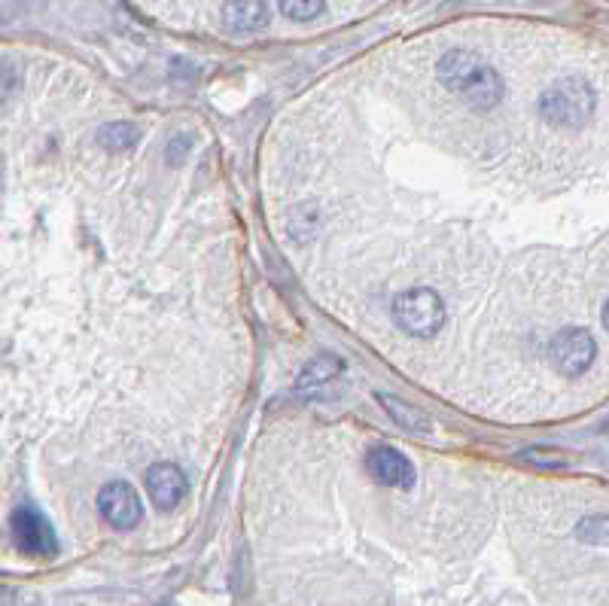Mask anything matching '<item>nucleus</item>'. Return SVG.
I'll list each match as a JSON object with an SVG mask.
<instances>
[{"mask_svg": "<svg viewBox=\"0 0 609 606\" xmlns=\"http://www.w3.org/2000/svg\"><path fill=\"white\" fill-rule=\"evenodd\" d=\"M439 83L460 95L472 110H491L503 101V80L500 74L488 61H482L476 52H466V49H454L448 52L439 67Z\"/></svg>", "mask_w": 609, "mask_h": 606, "instance_id": "1", "label": "nucleus"}, {"mask_svg": "<svg viewBox=\"0 0 609 606\" xmlns=\"http://www.w3.org/2000/svg\"><path fill=\"white\" fill-rule=\"evenodd\" d=\"M594 89L582 77H564L552 83L543 95H539V116L549 125L561 128H582L594 113Z\"/></svg>", "mask_w": 609, "mask_h": 606, "instance_id": "2", "label": "nucleus"}, {"mask_svg": "<svg viewBox=\"0 0 609 606\" xmlns=\"http://www.w3.org/2000/svg\"><path fill=\"white\" fill-rule=\"evenodd\" d=\"M393 320L415 339H433L445 323V302L439 293L418 287L393 299Z\"/></svg>", "mask_w": 609, "mask_h": 606, "instance_id": "3", "label": "nucleus"}, {"mask_svg": "<svg viewBox=\"0 0 609 606\" xmlns=\"http://www.w3.org/2000/svg\"><path fill=\"white\" fill-rule=\"evenodd\" d=\"M549 357H552V366L567 375V378H576L582 372L591 369L594 357H597V345L591 339V332L582 329V326H567L561 329L555 339H552V348H549Z\"/></svg>", "mask_w": 609, "mask_h": 606, "instance_id": "4", "label": "nucleus"}, {"mask_svg": "<svg viewBox=\"0 0 609 606\" xmlns=\"http://www.w3.org/2000/svg\"><path fill=\"white\" fill-rule=\"evenodd\" d=\"M13 540L22 555L28 558H55L58 555V540L52 524L31 506H19L10 518Z\"/></svg>", "mask_w": 609, "mask_h": 606, "instance_id": "5", "label": "nucleus"}, {"mask_svg": "<svg viewBox=\"0 0 609 606\" xmlns=\"http://www.w3.org/2000/svg\"><path fill=\"white\" fill-rule=\"evenodd\" d=\"M98 512L104 515V521L116 530H134L141 524L144 506L141 497L128 482H110L101 488L98 494Z\"/></svg>", "mask_w": 609, "mask_h": 606, "instance_id": "6", "label": "nucleus"}, {"mask_svg": "<svg viewBox=\"0 0 609 606\" xmlns=\"http://www.w3.org/2000/svg\"><path fill=\"white\" fill-rule=\"evenodd\" d=\"M366 469L369 476L384 485V488H399V491H409L415 485V466L412 460L399 454L396 448L390 445H375L369 454H366Z\"/></svg>", "mask_w": 609, "mask_h": 606, "instance_id": "7", "label": "nucleus"}, {"mask_svg": "<svg viewBox=\"0 0 609 606\" xmlns=\"http://www.w3.org/2000/svg\"><path fill=\"white\" fill-rule=\"evenodd\" d=\"M147 494L156 503V509L174 512L186 500L189 482L180 473V466H174V463H156V466L147 469Z\"/></svg>", "mask_w": 609, "mask_h": 606, "instance_id": "8", "label": "nucleus"}, {"mask_svg": "<svg viewBox=\"0 0 609 606\" xmlns=\"http://www.w3.org/2000/svg\"><path fill=\"white\" fill-rule=\"evenodd\" d=\"M223 25L232 34H253L268 25V4L265 0H226Z\"/></svg>", "mask_w": 609, "mask_h": 606, "instance_id": "9", "label": "nucleus"}, {"mask_svg": "<svg viewBox=\"0 0 609 606\" xmlns=\"http://www.w3.org/2000/svg\"><path fill=\"white\" fill-rule=\"evenodd\" d=\"M378 402L387 409V415L396 421V427H402L405 433H412V436H433V418L412 406V402H405L399 396H390V393H378Z\"/></svg>", "mask_w": 609, "mask_h": 606, "instance_id": "10", "label": "nucleus"}, {"mask_svg": "<svg viewBox=\"0 0 609 606\" xmlns=\"http://www.w3.org/2000/svg\"><path fill=\"white\" fill-rule=\"evenodd\" d=\"M342 369H345V360L342 357H335V354H317L305 369H302V375H299V381H296V390L299 393H317V390H323V387H329L338 375H342Z\"/></svg>", "mask_w": 609, "mask_h": 606, "instance_id": "11", "label": "nucleus"}, {"mask_svg": "<svg viewBox=\"0 0 609 606\" xmlns=\"http://www.w3.org/2000/svg\"><path fill=\"white\" fill-rule=\"evenodd\" d=\"M141 138H144L141 128L131 122H107L98 131V144L104 150H134L141 144Z\"/></svg>", "mask_w": 609, "mask_h": 606, "instance_id": "12", "label": "nucleus"}, {"mask_svg": "<svg viewBox=\"0 0 609 606\" xmlns=\"http://www.w3.org/2000/svg\"><path fill=\"white\" fill-rule=\"evenodd\" d=\"M576 536L588 546H609V515H585L576 527Z\"/></svg>", "mask_w": 609, "mask_h": 606, "instance_id": "13", "label": "nucleus"}, {"mask_svg": "<svg viewBox=\"0 0 609 606\" xmlns=\"http://www.w3.org/2000/svg\"><path fill=\"white\" fill-rule=\"evenodd\" d=\"M518 460L530 463V466H539V469H564L570 463V457L558 448H524L518 454Z\"/></svg>", "mask_w": 609, "mask_h": 606, "instance_id": "14", "label": "nucleus"}, {"mask_svg": "<svg viewBox=\"0 0 609 606\" xmlns=\"http://www.w3.org/2000/svg\"><path fill=\"white\" fill-rule=\"evenodd\" d=\"M281 10L293 22H311L326 10V0H281Z\"/></svg>", "mask_w": 609, "mask_h": 606, "instance_id": "15", "label": "nucleus"}, {"mask_svg": "<svg viewBox=\"0 0 609 606\" xmlns=\"http://www.w3.org/2000/svg\"><path fill=\"white\" fill-rule=\"evenodd\" d=\"M19 86V74H16V67L7 61V58H0V104L10 101V95L16 92Z\"/></svg>", "mask_w": 609, "mask_h": 606, "instance_id": "16", "label": "nucleus"}, {"mask_svg": "<svg viewBox=\"0 0 609 606\" xmlns=\"http://www.w3.org/2000/svg\"><path fill=\"white\" fill-rule=\"evenodd\" d=\"M189 156V138H183V134H180V138H174L171 144H168V153H165V159H168V165H183V159Z\"/></svg>", "mask_w": 609, "mask_h": 606, "instance_id": "17", "label": "nucleus"}, {"mask_svg": "<svg viewBox=\"0 0 609 606\" xmlns=\"http://www.w3.org/2000/svg\"><path fill=\"white\" fill-rule=\"evenodd\" d=\"M603 326L609 329V299H606V305H603Z\"/></svg>", "mask_w": 609, "mask_h": 606, "instance_id": "18", "label": "nucleus"}]
</instances>
